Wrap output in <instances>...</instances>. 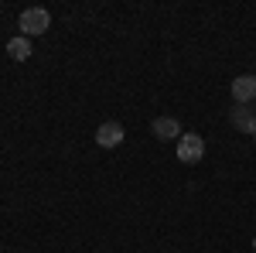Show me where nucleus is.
Masks as SVG:
<instances>
[{
	"mask_svg": "<svg viewBox=\"0 0 256 253\" xmlns=\"http://www.w3.org/2000/svg\"><path fill=\"white\" fill-rule=\"evenodd\" d=\"M205 157V140H202V134H181V140H178V161L181 164H198Z\"/></svg>",
	"mask_w": 256,
	"mask_h": 253,
	"instance_id": "2",
	"label": "nucleus"
},
{
	"mask_svg": "<svg viewBox=\"0 0 256 253\" xmlns=\"http://www.w3.org/2000/svg\"><path fill=\"white\" fill-rule=\"evenodd\" d=\"M229 120H232V127L242 130V134H256V110L236 106V110H229Z\"/></svg>",
	"mask_w": 256,
	"mask_h": 253,
	"instance_id": "6",
	"label": "nucleus"
},
{
	"mask_svg": "<svg viewBox=\"0 0 256 253\" xmlns=\"http://www.w3.org/2000/svg\"><path fill=\"white\" fill-rule=\"evenodd\" d=\"M253 137H256V134H253Z\"/></svg>",
	"mask_w": 256,
	"mask_h": 253,
	"instance_id": "9",
	"label": "nucleus"
},
{
	"mask_svg": "<svg viewBox=\"0 0 256 253\" xmlns=\"http://www.w3.org/2000/svg\"><path fill=\"white\" fill-rule=\"evenodd\" d=\"M150 130H154L158 140H181V123H178L174 117H158Z\"/></svg>",
	"mask_w": 256,
	"mask_h": 253,
	"instance_id": "5",
	"label": "nucleus"
},
{
	"mask_svg": "<svg viewBox=\"0 0 256 253\" xmlns=\"http://www.w3.org/2000/svg\"><path fill=\"white\" fill-rule=\"evenodd\" d=\"M18 28H20L24 38H38V35H44V31L52 28V14H48L44 7H28L18 18Z\"/></svg>",
	"mask_w": 256,
	"mask_h": 253,
	"instance_id": "1",
	"label": "nucleus"
},
{
	"mask_svg": "<svg viewBox=\"0 0 256 253\" xmlns=\"http://www.w3.org/2000/svg\"><path fill=\"white\" fill-rule=\"evenodd\" d=\"M229 89H232L236 106H246V103H253V99H256V76H236Z\"/></svg>",
	"mask_w": 256,
	"mask_h": 253,
	"instance_id": "3",
	"label": "nucleus"
},
{
	"mask_svg": "<svg viewBox=\"0 0 256 253\" xmlns=\"http://www.w3.org/2000/svg\"><path fill=\"white\" fill-rule=\"evenodd\" d=\"M123 137H126V134H123V127H120L116 120H106V123L96 130V144H99V147H120Z\"/></svg>",
	"mask_w": 256,
	"mask_h": 253,
	"instance_id": "4",
	"label": "nucleus"
},
{
	"mask_svg": "<svg viewBox=\"0 0 256 253\" xmlns=\"http://www.w3.org/2000/svg\"><path fill=\"white\" fill-rule=\"evenodd\" d=\"M253 250H256V236H253Z\"/></svg>",
	"mask_w": 256,
	"mask_h": 253,
	"instance_id": "8",
	"label": "nucleus"
},
{
	"mask_svg": "<svg viewBox=\"0 0 256 253\" xmlns=\"http://www.w3.org/2000/svg\"><path fill=\"white\" fill-rule=\"evenodd\" d=\"M7 55L14 62H28L31 59V38H24V35H18V38L7 41Z\"/></svg>",
	"mask_w": 256,
	"mask_h": 253,
	"instance_id": "7",
	"label": "nucleus"
}]
</instances>
